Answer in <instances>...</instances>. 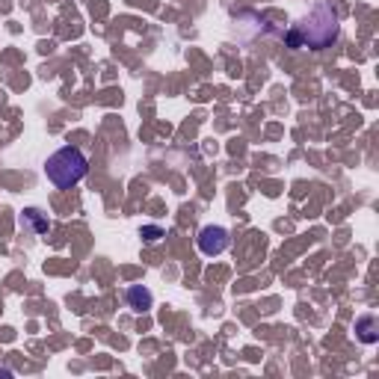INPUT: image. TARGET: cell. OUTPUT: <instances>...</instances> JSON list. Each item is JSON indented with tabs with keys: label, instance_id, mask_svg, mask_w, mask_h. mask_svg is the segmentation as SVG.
I'll return each instance as SVG.
<instances>
[{
	"label": "cell",
	"instance_id": "3957f363",
	"mask_svg": "<svg viewBox=\"0 0 379 379\" xmlns=\"http://www.w3.org/2000/svg\"><path fill=\"white\" fill-rule=\"evenodd\" d=\"M225 246H228V231L222 228V225H205L202 231H198V252L207 258L213 255H222Z\"/></svg>",
	"mask_w": 379,
	"mask_h": 379
},
{
	"label": "cell",
	"instance_id": "7a4b0ae2",
	"mask_svg": "<svg viewBox=\"0 0 379 379\" xmlns=\"http://www.w3.org/2000/svg\"><path fill=\"white\" fill-rule=\"evenodd\" d=\"M89 172V160L80 148L75 146H66L60 151H53L48 157V164H44V175H48V181L60 190H71L75 184H80Z\"/></svg>",
	"mask_w": 379,
	"mask_h": 379
},
{
	"label": "cell",
	"instance_id": "8992f818",
	"mask_svg": "<svg viewBox=\"0 0 379 379\" xmlns=\"http://www.w3.org/2000/svg\"><path fill=\"white\" fill-rule=\"evenodd\" d=\"M356 332H358V341H362V344H376L379 341V320L374 314H365V317L356 320Z\"/></svg>",
	"mask_w": 379,
	"mask_h": 379
},
{
	"label": "cell",
	"instance_id": "52a82bcc",
	"mask_svg": "<svg viewBox=\"0 0 379 379\" xmlns=\"http://www.w3.org/2000/svg\"><path fill=\"white\" fill-rule=\"evenodd\" d=\"M140 237L146 240V243H157L160 237H164V228H160V225H142Z\"/></svg>",
	"mask_w": 379,
	"mask_h": 379
},
{
	"label": "cell",
	"instance_id": "6da1fadb",
	"mask_svg": "<svg viewBox=\"0 0 379 379\" xmlns=\"http://www.w3.org/2000/svg\"><path fill=\"white\" fill-rule=\"evenodd\" d=\"M338 33H341L338 12L326 3V0H320V3H314V9L302 18L300 24H293V30L287 33V44H291V48L323 51L338 39Z\"/></svg>",
	"mask_w": 379,
	"mask_h": 379
},
{
	"label": "cell",
	"instance_id": "277c9868",
	"mask_svg": "<svg viewBox=\"0 0 379 379\" xmlns=\"http://www.w3.org/2000/svg\"><path fill=\"white\" fill-rule=\"evenodd\" d=\"M21 225L30 234H36V237H42V234H48V228H51V222H48V216H44L39 207H27L24 211V216H21Z\"/></svg>",
	"mask_w": 379,
	"mask_h": 379
},
{
	"label": "cell",
	"instance_id": "5b68a950",
	"mask_svg": "<svg viewBox=\"0 0 379 379\" xmlns=\"http://www.w3.org/2000/svg\"><path fill=\"white\" fill-rule=\"evenodd\" d=\"M125 300H128V305L133 311H148L151 305H155V296H151V291L148 287H142V285H133V287H128V293H125Z\"/></svg>",
	"mask_w": 379,
	"mask_h": 379
}]
</instances>
